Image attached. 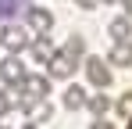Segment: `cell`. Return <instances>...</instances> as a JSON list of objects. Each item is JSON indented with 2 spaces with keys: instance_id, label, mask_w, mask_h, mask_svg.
<instances>
[{
  "instance_id": "cell-2",
  "label": "cell",
  "mask_w": 132,
  "mask_h": 129,
  "mask_svg": "<svg viewBox=\"0 0 132 129\" xmlns=\"http://www.w3.org/2000/svg\"><path fill=\"white\" fill-rule=\"evenodd\" d=\"M29 43H32V36H29L25 25H4V29H0V47H4L7 54H22Z\"/></svg>"
},
{
  "instance_id": "cell-10",
  "label": "cell",
  "mask_w": 132,
  "mask_h": 129,
  "mask_svg": "<svg viewBox=\"0 0 132 129\" xmlns=\"http://www.w3.org/2000/svg\"><path fill=\"white\" fill-rule=\"evenodd\" d=\"M86 90H82V86H68L64 90V108L68 111H79V108H86Z\"/></svg>"
},
{
  "instance_id": "cell-22",
  "label": "cell",
  "mask_w": 132,
  "mask_h": 129,
  "mask_svg": "<svg viewBox=\"0 0 132 129\" xmlns=\"http://www.w3.org/2000/svg\"><path fill=\"white\" fill-rule=\"evenodd\" d=\"M0 129H7V126H0Z\"/></svg>"
},
{
  "instance_id": "cell-3",
  "label": "cell",
  "mask_w": 132,
  "mask_h": 129,
  "mask_svg": "<svg viewBox=\"0 0 132 129\" xmlns=\"http://www.w3.org/2000/svg\"><path fill=\"white\" fill-rule=\"evenodd\" d=\"M25 29H29V32H36V36H43V32L54 29V15H50L46 7L29 4V7H25Z\"/></svg>"
},
{
  "instance_id": "cell-6",
  "label": "cell",
  "mask_w": 132,
  "mask_h": 129,
  "mask_svg": "<svg viewBox=\"0 0 132 129\" xmlns=\"http://www.w3.org/2000/svg\"><path fill=\"white\" fill-rule=\"evenodd\" d=\"M18 86H22L32 101H46V93H50V75H25Z\"/></svg>"
},
{
  "instance_id": "cell-20",
  "label": "cell",
  "mask_w": 132,
  "mask_h": 129,
  "mask_svg": "<svg viewBox=\"0 0 132 129\" xmlns=\"http://www.w3.org/2000/svg\"><path fill=\"white\" fill-rule=\"evenodd\" d=\"M22 129H36V122H29V126H22Z\"/></svg>"
},
{
  "instance_id": "cell-1",
  "label": "cell",
  "mask_w": 132,
  "mask_h": 129,
  "mask_svg": "<svg viewBox=\"0 0 132 129\" xmlns=\"http://www.w3.org/2000/svg\"><path fill=\"white\" fill-rule=\"evenodd\" d=\"M79 72V58H71L68 50H54L50 61H46V75L50 79H71Z\"/></svg>"
},
{
  "instance_id": "cell-21",
  "label": "cell",
  "mask_w": 132,
  "mask_h": 129,
  "mask_svg": "<svg viewBox=\"0 0 132 129\" xmlns=\"http://www.w3.org/2000/svg\"><path fill=\"white\" fill-rule=\"evenodd\" d=\"M100 4H118V0H100Z\"/></svg>"
},
{
  "instance_id": "cell-14",
  "label": "cell",
  "mask_w": 132,
  "mask_h": 129,
  "mask_svg": "<svg viewBox=\"0 0 132 129\" xmlns=\"http://www.w3.org/2000/svg\"><path fill=\"white\" fill-rule=\"evenodd\" d=\"M64 50H68V54H71V58H82V54H86V40H82V36L75 32V36H68V43H64Z\"/></svg>"
},
{
  "instance_id": "cell-16",
  "label": "cell",
  "mask_w": 132,
  "mask_h": 129,
  "mask_svg": "<svg viewBox=\"0 0 132 129\" xmlns=\"http://www.w3.org/2000/svg\"><path fill=\"white\" fill-rule=\"evenodd\" d=\"M118 115H121V118H129V115H132V93H125V97L118 101Z\"/></svg>"
},
{
  "instance_id": "cell-15",
  "label": "cell",
  "mask_w": 132,
  "mask_h": 129,
  "mask_svg": "<svg viewBox=\"0 0 132 129\" xmlns=\"http://www.w3.org/2000/svg\"><path fill=\"white\" fill-rule=\"evenodd\" d=\"M11 108H14V101H11V90H0V118H4Z\"/></svg>"
},
{
  "instance_id": "cell-18",
  "label": "cell",
  "mask_w": 132,
  "mask_h": 129,
  "mask_svg": "<svg viewBox=\"0 0 132 129\" xmlns=\"http://www.w3.org/2000/svg\"><path fill=\"white\" fill-rule=\"evenodd\" d=\"M75 4H79V7H82V11H93V7H96V4H100V0H75Z\"/></svg>"
},
{
  "instance_id": "cell-13",
  "label": "cell",
  "mask_w": 132,
  "mask_h": 129,
  "mask_svg": "<svg viewBox=\"0 0 132 129\" xmlns=\"http://www.w3.org/2000/svg\"><path fill=\"white\" fill-rule=\"evenodd\" d=\"M29 118H32L36 126H39V122H50V118H54V108L46 104V101H36V104H32V111H29Z\"/></svg>"
},
{
  "instance_id": "cell-9",
  "label": "cell",
  "mask_w": 132,
  "mask_h": 129,
  "mask_svg": "<svg viewBox=\"0 0 132 129\" xmlns=\"http://www.w3.org/2000/svg\"><path fill=\"white\" fill-rule=\"evenodd\" d=\"M32 0H0V25L11 18H18V15H25V7H29Z\"/></svg>"
},
{
  "instance_id": "cell-4",
  "label": "cell",
  "mask_w": 132,
  "mask_h": 129,
  "mask_svg": "<svg viewBox=\"0 0 132 129\" xmlns=\"http://www.w3.org/2000/svg\"><path fill=\"white\" fill-rule=\"evenodd\" d=\"M25 75H29V72H25V61L18 54H7V58L0 61V83L4 86H18Z\"/></svg>"
},
{
  "instance_id": "cell-12",
  "label": "cell",
  "mask_w": 132,
  "mask_h": 129,
  "mask_svg": "<svg viewBox=\"0 0 132 129\" xmlns=\"http://www.w3.org/2000/svg\"><path fill=\"white\" fill-rule=\"evenodd\" d=\"M86 108L93 111V118H100V115H107L111 101H107V93H93V97H86Z\"/></svg>"
},
{
  "instance_id": "cell-5",
  "label": "cell",
  "mask_w": 132,
  "mask_h": 129,
  "mask_svg": "<svg viewBox=\"0 0 132 129\" xmlns=\"http://www.w3.org/2000/svg\"><path fill=\"white\" fill-rule=\"evenodd\" d=\"M82 68H86V79L96 86V90H107L111 86V64L104 61V58H86Z\"/></svg>"
},
{
  "instance_id": "cell-11",
  "label": "cell",
  "mask_w": 132,
  "mask_h": 129,
  "mask_svg": "<svg viewBox=\"0 0 132 129\" xmlns=\"http://www.w3.org/2000/svg\"><path fill=\"white\" fill-rule=\"evenodd\" d=\"M107 32L114 36V40H129V36H132V22H129V15H121V18H114V22L107 25Z\"/></svg>"
},
{
  "instance_id": "cell-7",
  "label": "cell",
  "mask_w": 132,
  "mask_h": 129,
  "mask_svg": "<svg viewBox=\"0 0 132 129\" xmlns=\"http://www.w3.org/2000/svg\"><path fill=\"white\" fill-rule=\"evenodd\" d=\"M29 54H32V61H50V54H54V43H50V32H43V36H36V40L25 47Z\"/></svg>"
},
{
  "instance_id": "cell-8",
  "label": "cell",
  "mask_w": 132,
  "mask_h": 129,
  "mask_svg": "<svg viewBox=\"0 0 132 129\" xmlns=\"http://www.w3.org/2000/svg\"><path fill=\"white\" fill-rule=\"evenodd\" d=\"M107 61H111V64H118V68H129V64H132V43H129V40H114Z\"/></svg>"
},
{
  "instance_id": "cell-19",
  "label": "cell",
  "mask_w": 132,
  "mask_h": 129,
  "mask_svg": "<svg viewBox=\"0 0 132 129\" xmlns=\"http://www.w3.org/2000/svg\"><path fill=\"white\" fill-rule=\"evenodd\" d=\"M121 7H125V15H132V0H118Z\"/></svg>"
},
{
  "instance_id": "cell-17",
  "label": "cell",
  "mask_w": 132,
  "mask_h": 129,
  "mask_svg": "<svg viewBox=\"0 0 132 129\" xmlns=\"http://www.w3.org/2000/svg\"><path fill=\"white\" fill-rule=\"evenodd\" d=\"M89 129H114V122H107V118L100 115V118H93V126H89Z\"/></svg>"
}]
</instances>
